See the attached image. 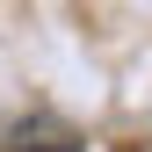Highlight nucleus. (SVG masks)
<instances>
[]
</instances>
